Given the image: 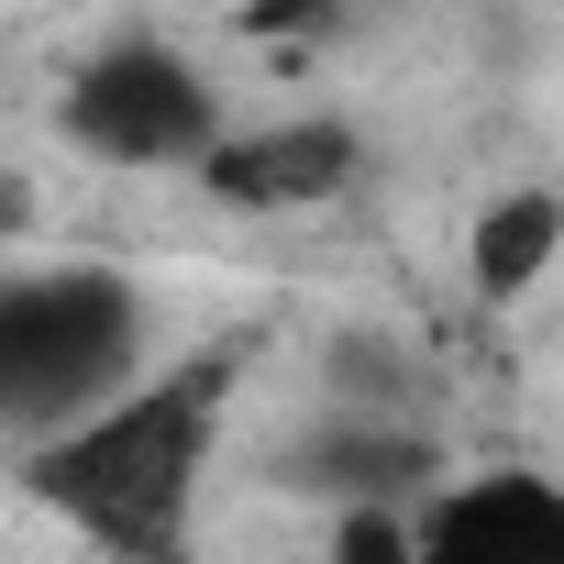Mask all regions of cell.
Listing matches in <instances>:
<instances>
[{"instance_id": "1", "label": "cell", "mask_w": 564, "mask_h": 564, "mask_svg": "<svg viewBox=\"0 0 564 564\" xmlns=\"http://www.w3.org/2000/svg\"><path fill=\"white\" fill-rule=\"evenodd\" d=\"M232 355H155L122 399H100L89 421L45 432L12 454L23 498L56 509L78 542L122 553V564H166L199 520V487H210V454H221V421H232Z\"/></svg>"}, {"instance_id": "7", "label": "cell", "mask_w": 564, "mask_h": 564, "mask_svg": "<svg viewBox=\"0 0 564 564\" xmlns=\"http://www.w3.org/2000/svg\"><path fill=\"white\" fill-rule=\"evenodd\" d=\"M421 520H432V498H355V509H322V564H421Z\"/></svg>"}, {"instance_id": "6", "label": "cell", "mask_w": 564, "mask_h": 564, "mask_svg": "<svg viewBox=\"0 0 564 564\" xmlns=\"http://www.w3.org/2000/svg\"><path fill=\"white\" fill-rule=\"evenodd\" d=\"M553 265H564V177H498L465 210V289L487 311H520Z\"/></svg>"}, {"instance_id": "5", "label": "cell", "mask_w": 564, "mask_h": 564, "mask_svg": "<svg viewBox=\"0 0 564 564\" xmlns=\"http://www.w3.org/2000/svg\"><path fill=\"white\" fill-rule=\"evenodd\" d=\"M421 564H564V487L553 476H465L432 487Z\"/></svg>"}, {"instance_id": "2", "label": "cell", "mask_w": 564, "mask_h": 564, "mask_svg": "<svg viewBox=\"0 0 564 564\" xmlns=\"http://www.w3.org/2000/svg\"><path fill=\"white\" fill-rule=\"evenodd\" d=\"M155 366V300L111 254L0 265V443H45Z\"/></svg>"}, {"instance_id": "4", "label": "cell", "mask_w": 564, "mask_h": 564, "mask_svg": "<svg viewBox=\"0 0 564 564\" xmlns=\"http://www.w3.org/2000/svg\"><path fill=\"white\" fill-rule=\"evenodd\" d=\"M188 177H199V199H221V210L289 221V210H333V199L366 177V133H355L344 111H265V122H232Z\"/></svg>"}, {"instance_id": "3", "label": "cell", "mask_w": 564, "mask_h": 564, "mask_svg": "<svg viewBox=\"0 0 564 564\" xmlns=\"http://www.w3.org/2000/svg\"><path fill=\"white\" fill-rule=\"evenodd\" d=\"M56 133H67L78 155H100V166H177V177H188V166L232 133V89H221L188 45L122 34V45H100V56L67 67Z\"/></svg>"}]
</instances>
